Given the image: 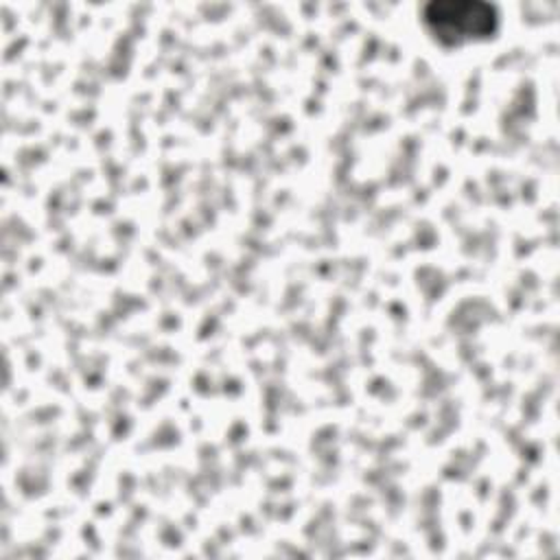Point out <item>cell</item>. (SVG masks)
<instances>
[{"label":"cell","mask_w":560,"mask_h":560,"mask_svg":"<svg viewBox=\"0 0 560 560\" xmlns=\"http://www.w3.org/2000/svg\"><path fill=\"white\" fill-rule=\"evenodd\" d=\"M427 24L444 42H459L494 31V9L481 2H431L424 11Z\"/></svg>","instance_id":"6da1fadb"}]
</instances>
